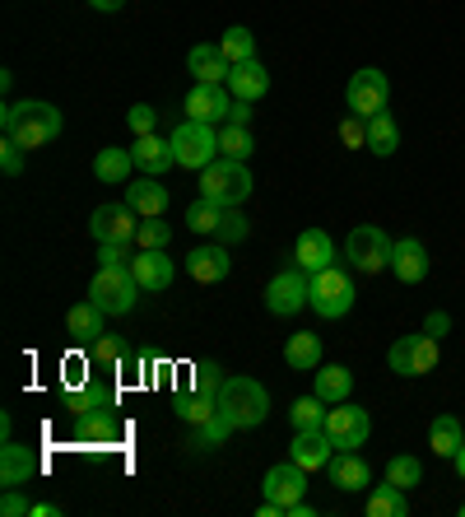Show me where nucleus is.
<instances>
[{"instance_id":"nucleus-1","label":"nucleus","mask_w":465,"mask_h":517,"mask_svg":"<svg viewBox=\"0 0 465 517\" xmlns=\"http://www.w3.org/2000/svg\"><path fill=\"white\" fill-rule=\"evenodd\" d=\"M219 410H224L238 429H256V424H266V415H270V392L256 378H228L224 392H219Z\"/></svg>"},{"instance_id":"nucleus-2","label":"nucleus","mask_w":465,"mask_h":517,"mask_svg":"<svg viewBox=\"0 0 465 517\" xmlns=\"http://www.w3.org/2000/svg\"><path fill=\"white\" fill-rule=\"evenodd\" d=\"M354 299H359V289H354V275H349V271H340V266H326V271L312 275L307 308H312L317 317L335 322V317H345L349 308H354Z\"/></svg>"},{"instance_id":"nucleus-3","label":"nucleus","mask_w":465,"mask_h":517,"mask_svg":"<svg viewBox=\"0 0 465 517\" xmlns=\"http://www.w3.org/2000/svg\"><path fill=\"white\" fill-rule=\"evenodd\" d=\"M89 299L103 308L107 317H126L140 299V280L131 275V266H98L89 285Z\"/></svg>"},{"instance_id":"nucleus-4","label":"nucleus","mask_w":465,"mask_h":517,"mask_svg":"<svg viewBox=\"0 0 465 517\" xmlns=\"http://www.w3.org/2000/svg\"><path fill=\"white\" fill-rule=\"evenodd\" d=\"M200 196H210V201H219V205H242L252 196V173H247L242 159H224V154H219V159L200 173Z\"/></svg>"},{"instance_id":"nucleus-5","label":"nucleus","mask_w":465,"mask_h":517,"mask_svg":"<svg viewBox=\"0 0 465 517\" xmlns=\"http://www.w3.org/2000/svg\"><path fill=\"white\" fill-rule=\"evenodd\" d=\"M168 140H173L177 168H196V173H205V168L219 159V126H205V122H191V117H186Z\"/></svg>"},{"instance_id":"nucleus-6","label":"nucleus","mask_w":465,"mask_h":517,"mask_svg":"<svg viewBox=\"0 0 465 517\" xmlns=\"http://www.w3.org/2000/svg\"><path fill=\"white\" fill-rule=\"evenodd\" d=\"M391 247L396 243H391L377 224H359V229L345 238V261L354 266V271H363V275H377V271L391 266Z\"/></svg>"},{"instance_id":"nucleus-7","label":"nucleus","mask_w":465,"mask_h":517,"mask_svg":"<svg viewBox=\"0 0 465 517\" xmlns=\"http://www.w3.org/2000/svg\"><path fill=\"white\" fill-rule=\"evenodd\" d=\"M386 364H391V373H400V378H424V373L438 368V336H428V331L400 336V341L386 350Z\"/></svg>"},{"instance_id":"nucleus-8","label":"nucleus","mask_w":465,"mask_h":517,"mask_svg":"<svg viewBox=\"0 0 465 517\" xmlns=\"http://www.w3.org/2000/svg\"><path fill=\"white\" fill-rule=\"evenodd\" d=\"M56 136H61V112L52 103H19V126L10 131V140H19L24 150H38Z\"/></svg>"},{"instance_id":"nucleus-9","label":"nucleus","mask_w":465,"mask_h":517,"mask_svg":"<svg viewBox=\"0 0 465 517\" xmlns=\"http://www.w3.org/2000/svg\"><path fill=\"white\" fill-rule=\"evenodd\" d=\"M307 294H312V275L303 266H293V271H279L266 285V308L275 317H293L307 308Z\"/></svg>"},{"instance_id":"nucleus-10","label":"nucleus","mask_w":465,"mask_h":517,"mask_svg":"<svg viewBox=\"0 0 465 517\" xmlns=\"http://www.w3.org/2000/svg\"><path fill=\"white\" fill-rule=\"evenodd\" d=\"M321 429L331 434V443L340 452H354V448H363V443H368L372 420H368V410H363V406H349V401H340L335 410H326V424H321Z\"/></svg>"},{"instance_id":"nucleus-11","label":"nucleus","mask_w":465,"mask_h":517,"mask_svg":"<svg viewBox=\"0 0 465 517\" xmlns=\"http://www.w3.org/2000/svg\"><path fill=\"white\" fill-rule=\"evenodd\" d=\"M386 98H391V84H386V75L377 66H363L345 89V103L354 117H377V112H386Z\"/></svg>"},{"instance_id":"nucleus-12","label":"nucleus","mask_w":465,"mask_h":517,"mask_svg":"<svg viewBox=\"0 0 465 517\" xmlns=\"http://www.w3.org/2000/svg\"><path fill=\"white\" fill-rule=\"evenodd\" d=\"M135 229H140V215L126 201H107L89 215V233L98 243H135Z\"/></svg>"},{"instance_id":"nucleus-13","label":"nucleus","mask_w":465,"mask_h":517,"mask_svg":"<svg viewBox=\"0 0 465 517\" xmlns=\"http://www.w3.org/2000/svg\"><path fill=\"white\" fill-rule=\"evenodd\" d=\"M182 108H186L191 122L224 126L228 122V108H233V98H228V84H191V94H186Z\"/></svg>"},{"instance_id":"nucleus-14","label":"nucleus","mask_w":465,"mask_h":517,"mask_svg":"<svg viewBox=\"0 0 465 517\" xmlns=\"http://www.w3.org/2000/svg\"><path fill=\"white\" fill-rule=\"evenodd\" d=\"M38 471H42L38 452L5 438V448H0V485H5V490H19V485H28V480H38Z\"/></svg>"},{"instance_id":"nucleus-15","label":"nucleus","mask_w":465,"mask_h":517,"mask_svg":"<svg viewBox=\"0 0 465 517\" xmlns=\"http://www.w3.org/2000/svg\"><path fill=\"white\" fill-rule=\"evenodd\" d=\"M261 490H266V499H275V504H298V499H303L307 494V471L298 462H279V466H270L266 471V480H261Z\"/></svg>"},{"instance_id":"nucleus-16","label":"nucleus","mask_w":465,"mask_h":517,"mask_svg":"<svg viewBox=\"0 0 465 517\" xmlns=\"http://www.w3.org/2000/svg\"><path fill=\"white\" fill-rule=\"evenodd\" d=\"M173 257L163 252V247H140L131 257V275L140 280V289H149V294H159V289L173 285Z\"/></svg>"},{"instance_id":"nucleus-17","label":"nucleus","mask_w":465,"mask_h":517,"mask_svg":"<svg viewBox=\"0 0 465 517\" xmlns=\"http://www.w3.org/2000/svg\"><path fill=\"white\" fill-rule=\"evenodd\" d=\"M289 457L303 466V471H326L331 457H335V443H331L326 429H298L293 443H289Z\"/></svg>"},{"instance_id":"nucleus-18","label":"nucleus","mask_w":465,"mask_h":517,"mask_svg":"<svg viewBox=\"0 0 465 517\" xmlns=\"http://www.w3.org/2000/svg\"><path fill=\"white\" fill-rule=\"evenodd\" d=\"M186 271H191V280H200V285H219V280H228V271H233V257H228V247L214 238L210 247L186 252Z\"/></svg>"},{"instance_id":"nucleus-19","label":"nucleus","mask_w":465,"mask_h":517,"mask_svg":"<svg viewBox=\"0 0 465 517\" xmlns=\"http://www.w3.org/2000/svg\"><path fill=\"white\" fill-rule=\"evenodd\" d=\"M293 261L303 266L307 275L326 271V266H335V243L326 229H303L298 233V243H293Z\"/></svg>"},{"instance_id":"nucleus-20","label":"nucleus","mask_w":465,"mask_h":517,"mask_svg":"<svg viewBox=\"0 0 465 517\" xmlns=\"http://www.w3.org/2000/svg\"><path fill=\"white\" fill-rule=\"evenodd\" d=\"M131 159H135V168L140 173H149V177H163L168 168L177 164V154H173V140H163V136H135V145H131Z\"/></svg>"},{"instance_id":"nucleus-21","label":"nucleus","mask_w":465,"mask_h":517,"mask_svg":"<svg viewBox=\"0 0 465 517\" xmlns=\"http://www.w3.org/2000/svg\"><path fill=\"white\" fill-rule=\"evenodd\" d=\"M391 271H396L400 285H419L428 275V247L419 243V238H400V243L391 247Z\"/></svg>"},{"instance_id":"nucleus-22","label":"nucleus","mask_w":465,"mask_h":517,"mask_svg":"<svg viewBox=\"0 0 465 517\" xmlns=\"http://www.w3.org/2000/svg\"><path fill=\"white\" fill-rule=\"evenodd\" d=\"M186 70L196 75V84H228V56L214 47V42H200V47H191L186 52Z\"/></svg>"},{"instance_id":"nucleus-23","label":"nucleus","mask_w":465,"mask_h":517,"mask_svg":"<svg viewBox=\"0 0 465 517\" xmlns=\"http://www.w3.org/2000/svg\"><path fill=\"white\" fill-rule=\"evenodd\" d=\"M126 205H131L140 219H154V215L168 210V187H163L159 177H149V173L135 177L131 187H126Z\"/></svg>"},{"instance_id":"nucleus-24","label":"nucleus","mask_w":465,"mask_h":517,"mask_svg":"<svg viewBox=\"0 0 465 517\" xmlns=\"http://www.w3.org/2000/svg\"><path fill=\"white\" fill-rule=\"evenodd\" d=\"M228 94L233 98H247V103H256V98H266L270 94V75L261 61H238V66L228 70Z\"/></svg>"},{"instance_id":"nucleus-25","label":"nucleus","mask_w":465,"mask_h":517,"mask_svg":"<svg viewBox=\"0 0 465 517\" xmlns=\"http://www.w3.org/2000/svg\"><path fill=\"white\" fill-rule=\"evenodd\" d=\"M326 471H331V485H335V490H349V494H354V490H363V485H372L368 462H363L359 452H335Z\"/></svg>"},{"instance_id":"nucleus-26","label":"nucleus","mask_w":465,"mask_h":517,"mask_svg":"<svg viewBox=\"0 0 465 517\" xmlns=\"http://www.w3.org/2000/svg\"><path fill=\"white\" fill-rule=\"evenodd\" d=\"M312 392H317L326 406H340V401H349V392H354V373H349L345 364L317 368V387H312Z\"/></svg>"},{"instance_id":"nucleus-27","label":"nucleus","mask_w":465,"mask_h":517,"mask_svg":"<svg viewBox=\"0 0 465 517\" xmlns=\"http://www.w3.org/2000/svg\"><path fill=\"white\" fill-rule=\"evenodd\" d=\"M103 308H98V303H75V308H70L66 313V327H70V336H75V341H98V336H103Z\"/></svg>"},{"instance_id":"nucleus-28","label":"nucleus","mask_w":465,"mask_h":517,"mask_svg":"<svg viewBox=\"0 0 465 517\" xmlns=\"http://www.w3.org/2000/svg\"><path fill=\"white\" fill-rule=\"evenodd\" d=\"M284 359H289V368H321V336L317 331H293L284 341Z\"/></svg>"},{"instance_id":"nucleus-29","label":"nucleus","mask_w":465,"mask_h":517,"mask_svg":"<svg viewBox=\"0 0 465 517\" xmlns=\"http://www.w3.org/2000/svg\"><path fill=\"white\" fill-rule=\"evenodd\" d=\"M461 443H465V429L456 415H438V420L428 424V448L438 452V457H456Z\"/></svg>"},{"instance_id":"nucleus-30","label":"nucleus","mask_w":465,"mask_h":517,"mask_svg":"<svg viewBox=\"0 0 465 517\" xmlns=\"http://www.w3.org/2000/svg\"><path fill=\"white\" fill-rule=\"evenodd\" d=\"M368 150L377 154V159H386V154L400 150V126L391 112H377V117H368Z\"/></svg>"},{"instance_id":"nucleus-31","label":"nucleus","mask_w":465,"mask_h":517,"mask_svg":"<svg viewBox=\"0 0 465 517\" xmlns=\"http://www.w3.org/2000/svg\"><path fill=\"white\" fill-rule=\"evenodd\" d=\"M233 429H238V424L228 420L224 410H214L210 420H205V424H196V429H191V448H196V452L224 448V443H228V434H233Z\"/></svg>"},{"instance_id":"nucleus-32","label":"nucleus","mask_w":465,"mask_h":517,"mask_svg":"<svg viewBox=\"0 0 465 517\" xmlns=\"http://www.w3.org/2000/svg\"><path fill=\"white\" fill-rule=\"evenodd\" d=\"M368 517H405L410 513V504H405V490H400V485H391V480H386V485H372V494H368Z\"/></svg>"},{"instance_id":"nucleus-33","label":"nucleus","mask_w":465,"mask_h":517,"mask_svg":"<svg viewBox=\"0 0 465 517\" xmlns=\"http://www.w3.org/2000/svg\"><path fill=\"white\" fill-rule=\"evenodd\" d=\"M131 168H135L131 150H112V145L98 150V159H93V177H98V182H126Z\"/></svg>"},{"instance_id":"nucleus-34","label":"nucleus","mask_w":465,"mask_h":517,"mask_svg":"<svg viewBox=\"0 0 465 517\" xmlns=\"http://www.w3.org/2000/svg\"><path fill=\"white\" fill-rule=\"evenodd\" d=\"M224 210H228V205L210 201V196H200V201L186 205V229H196V233H219V224H224Z\"/></svg>"},{"instance_id":"nucleus-35","label":"nucleus","mask_w":465,"mask_h":517,"mask_svg":"<svg viewBox=\"0 0 465 517\" xmlns=\"http://www.w3.org/2000/svg\"><path fill=\"white\" fill-rule=\"evenodd\" d=\"M66 406L75 410V415H89V410H112V406H117V396H112V387L89 382V387H75V392L66 396Z\"/></svg>"},{"instance_id":"nucleus-36","label":"nucleus","mask_w":465,"mask_h":517,"mask_svg":"<svg viewBox=\"0 0 465 517\" xmlns=\"http://www.w3.org/2000/svg\"><path fill=\"white\" fill-rule=\"evenodd\" d=\"M256 150V140H252V126H219V154L224 159H252Z\"/></svg>"},{"instance_id":"nucleus-37","label":"nucleus","mask_w":465,"mask_h":517,"mask_svg":"<svg viewBox=\"0 0 465 517\" xmlns=\"http://www.w3.org/2000/svg\"><path fill=\"white\" fill-rule=\"evenodd\" d=\"M219 52L228 56V66H238V61H252L256 56V38H252V28H242V24H233L219 38Z\"/></svg>"},{"instance_id":"nucleus-38","label":"nucleus","mask_w":465,"mask_h":517,"mask_svg":"<svg viewBox=\"0 0 465 517\" xmlns=\"http://www.w3.org/2000/svg\"><path fill=\"white\" fill-rule=\"evenodd\" d=\"M219 410V401L205 392H191V396H177V420L186 424V429H196V424H205Z\"/></svg>"},{"instance_id":"nucleus-39","label":"nucleus","mask_w":465,"mask_h":517,"mask_svg":"<svg viewBox=\"0 0 465 517\" xmlns=\"http://www.w3.org/2000/svg\"><path fill=\"white\" fill-rule=\"evenodd\" d=\"M121 429L117 420L107 415V410H89V415H80V438H89V443H112Z\"/></svg>"},{"instance_id":"nucleus-40","label":"nucleus","mask_w":465,"mask_h":517,"mask_svg":"<svg viewBox=\"0 0 465 517\" xmlns=\"http://www.w3.org/2000/svg\"><path fill=\"white\" fill-rule=\"evenodd\" d=\"M289 420H293V429H321V424H326V401H321L317 392L303 396V401H293Z\"/></svg>"},{"instance_id":"nucleus-41","label":"nucleus","mask_w":465,"mask_h":517,"mask_svg":"<svg viewBox=\"0 0 465 517\" xmlns=\"http://www.w3.org/2000/svg\"><path fill=\"white\" fill-rule=\"evenodd\" d=\"M386 480L400 485V490H410V485L424 480V466H419V457H391V462H386Z\"/></svg>"},{"instance_id":"nucleus-42","label":"nucleus","mask_w":465,"mask_h":517,"mask_svg":"<svg viewBox=\"0 0 465 517\" xmlns=\"http://www.w3.org/2000/svg\"><path fill=\"white\" fill-rule=\"evenodd\" d=\"M121 359H126V350H121L117 336H98V341H89V364H103V368H117Z\"/></svg>"},{"instance_id":"nucleus-43","label":"nucleus","mask_w":465,"mask_h":517,"mask_svg":"<svg viewBox=\"0 0 465 517\" xmlns=\"http://www.w3.org/2000/svg\"><path fill=\"white\" fill-rule=\"evenodd\" d=\"M247 233H252V224L242 219V210H238V205H228V210H224V224H219V233H214V238H219V243H224V247H233V243H242Z\"/></svg>"},{"instance_id":"nucleus-44","label":"nucleus","mask_w":465,"mask_h":517,"mask_svg":"<svg viewBox=\"0 0 465 517\" xmlns=\"http://www.w3.org/2000/svg\"><path fill=\"white\" fill-rule=\"evenodd\" d=\"M168 238H173V229L163 224V215L145 219V224L135 229V247H168Z\"/></svg>"},{"instance_id":"nucleus-45","label":"nucleus","mask_w":465,"mask_h":517,"mask_svg":"<svg viewBox=\"0 0 465 517\" xmlns=\"http://www.w3.org/2000/svg\"><path fill=\"white\" fill-rule=\"evenodd\" d=\"M224 368L219 364H196V387H191V392H205V396H214V401H219V392H224Z\"/></svg>"},{"instance_id":"nucleus-46","label":"nucleus","mask_w":465,"mask_h":517,"mask_svg":"<svg viewBox=\"0 0 465 517\" xmlns=\"http://www.w3.org/2000/svg\"><path fill=\"white\" fill-rule=\"evenodd\" d=\"M340 140H345L349 150H363V145H368V117H354V112H349L345 122H340Z\"/></svg>"},{"instance_id":"nucleus-47","label":"nucleus","mask_w":465,"mask_h":517,"mask_svg":"<svg viewBox=\"0 0 465 517\" xmlns=\"http://www.w3.org/2000/svg\"><path fill=\"white\" fill-rule=\"evenodd\" d=\"M0 168H5V177L24 173V145H19V140L5 136V145H0Z\"/></svg>"},{"instance_id":"nucleus-48","label":"nucleus","mask_w":465,"mask_h":517,"mask_svg":"<svg viewBox=\"0 0 465 517\" xmlns=\"http://www.w3.org/2000/svg\"><path fill=\"white\" fill-rule=\"evenodd\" d=\"M135 243H98V261H103V266H131V252Z\"/></svg>"},{"instance_id":"nucleus-49","label":"nucleus","mask_w":465,"mask_h":517,"mask_svg":"<svg viewBox=\"0 0 465 517\" xmlns=\"http://www.w3.org/2000/svg\"><path fill=\"white\" fill-rule=\"evenodd\" d=\"M154 117H159V112L149 108V103H135V108L126 112V122H131L135 136H149V131H154Z\"/></svg>"},{"instance_id":"nucleus-50","label":"nucleus","mask_w":465,"mask_h":517,"mask_svg":"<svg viewBox=\"0 0 465 517\" xmlns=\"http://www.w3.org/2000/svg\"><path fill=\"white\" fill-rule=\"evenodd\" d=\"M0 517H33V504H28L19 490H5V499H0Z\"/></svg>"},{"instance_id":"nucleus-51","label":"nucleus","mask_w":465,"mask_h":517,"mask_svg":"<svg viewBox=\"0 0 465 517\" xmlns=\"http://www.w3.org/2000/svg\"><path fill=\"white\" fill-rule=\"evenodd\" d=\"M224 126H252V103H247V98H233V108H228V122Z\"/></svg>"},{"instance_id":"nucleus-52","label":"nucleus","mask_w":465,"mask_h":517,"mask_svg":"<svg viewBox=\"0 0 465 517\" xmlns=\"http://www.w3.org/2000/svg\"><path fill=\"white\" fill-rule=\"evenodd\" d=\"M447 327H452V317H447V313H428V322H424L428 336H438V341H442V336H447Z\"/></svg>"},{"instance_id":"nucleus-53","label":"nucleus","mask_w":465,"mask_h":517,"mask_svg":"<svg viewBox=\"0 0 465 517\" xmlns=\"http://www.w3.org/2000/svg\"><path fill=\"white\" fill-rule=\"evenodd\" d=\"M0 126H5V136H10L14 126H19V103H5V112H0Z\"/></svg>"},{"instance_id":"nucleus-54","label":"nucleus","mask_w":465,"mask_h":517,"mask_svg":"<svg viewBox=\"0 0 465 517\" xmlns=\"http://www.w3.org/2000/svg\"><path fill=\"white\" fill-rule=\"evenodd\" d=\"M89 5H93V10H103V14H117L126 0H89Z\"/></svg>"},{"instance_id":"nucleus-55","label":"nucleus","mask_w":465,"mask_h":517,"mask_svg":"<svg viewBox=\"0 0 465 517\" xmlns=\"http://www.w3.org/2000/svg\"><path fill=\"white\" fill-rule=\"evenodd\" d=\"M56 513H61L56 504H33V517H56Z\"/></svg>"},{"instance_id":"nucleus-56","label":"nucleus","mask_w":465,"mask_h":517,"mask_svg":"<svg viewBox=\"0 0 465 517\" xmlns=\"http://www.w3.org/2000/svg\"><path fill=\"white\" fill-rule=\"evenodd\" d=\"M452 462H456V476L465 480V443H461V448H456V457H452Z\"/></svg>"},{"instance_id":"nucleus-57","label":"nucleus","mask_w":465,"mask_h":517,"mask_svg":"<svg viewBox=\"0 0 465 517\" xmlns=\"http://www.w3.org/2000/svg\"><path fill=\"white\" fill-rule=\"evenodd\" d=\"M461 517H465V504H461Z\"/></svg>"}]
</instances>
